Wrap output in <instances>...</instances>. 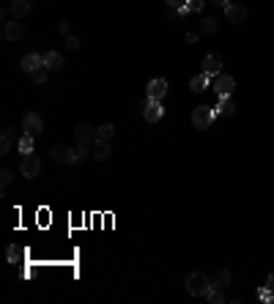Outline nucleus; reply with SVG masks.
I'll return each mask as SVG.
<instances>
[{
	"instance_id": "obj_27",
	"label": "nucleus",
	"mask_w": 274,
	"mask_h": 304,
	"mask_svg": "<svg viewBox=\"0 0 274 304\" xmlns=\"http://www.w3.org/2000/svg\"><path fill=\"white\" fill-rule=\"evenodd\" d=\"M206 299L211 301V304H222V301H225V296H222V288H214V285H211V291L206 293Z\"/></svg>"
},
{
	"instance_id": "obj_26",
	"label": "nucleus",
	"mask_w": 274,
	"mask_h": 304,
	"mask_svg": "<svg viewBox=\"0 0 274 304\" xmlns=\"http://www.w3.org/2000/svg\"><path fill=\"white\" fill-rule=\"evenodd\" d=\"M30 77H33V83H36V85H44L47 79H50V69H47V66H42L38 71H33Z\"/></svg>"
},
{
	"instance_id": "obj_18",
	"label": "nucleus",
	"mask_w": 274,
	"mask_h": 304,
	"mask_svg": "<svg viewBox=\"0 0 274 304\" xmlns=\"http://www.w3.org/2000/svg\"><path fill=\"white\" fill-rule=\"evenodd\" d=\"M217 113H220V115H233V113H236V102H233V96H220Z\"/></svg>"
},
{
	"instance_id": "obj_8",
	"label": "nucleus",
	"mask_w": 274,
	"mask_h": 304,
	"mask_svg": "<svg viewBox=\"0 0 274 304\" xmlns=\"http://www.w3.org/2000/svg\"><path fill=\"white\" fill-rule=\"evenodd\" d=\"M74 137H77V143L80 146H91V143H96V129L91 124H77V129H74Z\"/></svg>"
},
{
	"instance_id": "obj_28",
	"label": "nucleus",
	"mask_w": 274,
	"mask_h": 304,
	"mask_svg": "<svg viewBox=\"0 0 274 304\" xmlns=\"http://www.w3.org/2000/svg\"><path fill=\"white\" fill-rule=\"evenodd\" d=\"M6 258H9V263H19L22 260V250H19L17 244H11L9 250H6Z\"/></svg>"
},
{
	"instance_id": "obj_1",
	"label": "nucleus",
	"mask_w": 274,
	"mask_h": 304,
	"mask_svg": "<svg viewBox=\"0 0 274 304\" xmlns=\"http://www.w3.org/2000/svg\"><path fill=\"white\" fill-rule=\"evenodd\" d=\"M208 291H211V279H208L206 274L195 271V274L187 277V293L189 296H206Z\"/></svg>"
},
{
	"instance_id": "obj_29",
	"label": "nucleus",
	"mask_w": 274,
	"mask_h": 304,
	"mask_svg": "<svg viewBox=\"0 0 274 304\" xmlns=\"http://www.w3.org/2000/svg\"><path fill=\"white\" fill-rule=\"evenodd\" d=\"M66 50H69V52L80 50V38H77L74 33H69V36H66Z\"/></svg>"
},
{
	"instance_id": "obj_24",
	"label": "nucleus",
	"mask_w": 274,
	"mask_h": 304,
	"mask_svg": "<svg viewBox=\"0 0 274 304\" xmlns=\"http://www.w3.org/2000/svg\"><path fill=\"white\" fill-rule=\"evenodd\" d=\"M217 25H220V22H217L214 17H203V19H200V25H198V30H200V33H214Z\"/></svg>"
},
{
	"instance_id": "obj_16",
	"label": "nucleus",
	"mask_w": 274,
	"mask_h": 304,
	"mask_svg": "<svg viewBox=\"0 0 274 304\" xmlns=\"http://www.w3.org/2000/svg\"><path fill=\"white\" fill-rule=\"evenodd\" d=\"M14 146V129L11 126H6L3 132H0V154H9Z\"/></svg>"
},
{
	"instance_id": "obj_33",
	"label": "nucleus",
	"mask_w": 274,
	"mask_h": 304,
	"mask_svg": "<svg viewBox=\"0 0 274 304\" xmlns=\"http://www.w3.org/2000/svg\"><path fill=\"white\" fill-rule=\"evenodd\" d=\"M170 9H181V6H187V0H165Z\"/></svg>"
},
{
	"instance_id": "obj_12",
	"label": "nucleus",
	"mask_w": 274,
	"mask_h": 304,
	"mask_svg": "<svg viewBox=\"0 0 274 304\" xmlns=\"http://www.w3.org/2000/svg\"><path fill=\"white\" fill-rule=\"evenodd\" d=\"M211 74H208V71H200V74H195V77H192V83H189V88H192V91H195V93H203L206 91V88H211Z\"/></svg>"
},
{
	"instance_id": "obj_10",
	"label": "nucleus",
	"mask_w": 274,
	"mask_h": 304,
	"mask_svg": "<svg viewBox=\"0 0 274 304\" xmlns=\"http://www.w3.org/2000/svg\"><path fill=\"white\" fill-rule=\"evenodd\" d=\"M146 93H148V99H156V102H162L165 96H167V79H162V77L151 79V83H148V88H146Z\"/></svg>"
},
{
	"instance_id": "obj_35",
	"label": "nucleus",
	"mask_w": 274,
	"mask_h": 304,
	"mask_svg": "<svg viewBox=\"0 0 274 304\" xmlns=\"http://www.w3.org/2000/svg\"><path fill=\"white\" fill-rule=\"evenodd\" d=\"M211 3H214V6H222V9H225V6H228V0H211Z\"/></svg>"
},
{
	"instance_id": "obj_31",
	"label": "nucleus",
	"mask_w": 274,
	"mask_h": 304,
	"mask_svg": "<svg viewBox=\"0 0 274 304\" xmlns=\"http://www.w3.org/2000/svg\"><path fill=\"white\" fill-rule=\"evenodd\" d=\"M58 30H61L63 36H69V33H71V25H69L66 19H61V22H58Z\"/></svg>"
},
{
	"instance_id": "obj_25",
	"label": "nucleus",
	"mask_w": 274,
	"mask_h": 304,
	"mask_svg": "<svg viewBox=\"0 0 274 304\" xmlns=\"http://www.w3.org/2000/svg\"><path fill=\"white\" fill-rule=\"evenodd\" d=\"M11 181H14V173L9 170V167H3V170H0V187H3V195H6V189L11 187Z\"/></svg>"
},
{
	"instance_id": "obj_30",
	"label": "nucleus",
	"mask_w": 274,
	"mask_h": 304,
	"mask_svg": "<svg viewBox=\"0 0 274 304\" xmlns=\"http://www.w3.org/2000/svg\"><path fill=\"white\" fill-rule=\"evenodd\" d=\"M206 0H187V11H203Z\"/></svg>"
},
{
	"instance_id": "obj_9",
	"label": "nucleus",
	"mask_w": 274,
	"mask_h": 304,
	"mask_svg": "<svg viewBox=\"0 0 274 304\" xmlns=\"http://www.w3.org/2000/svg\"><path fill=\"white\" fill-rule=\"evenodd\" d=\"M42 66H44V55H38V52H28L19 63V69L25 71V74H33V71H38Z\"/></svg>"
},
{
	"instance_id": "obj_20",
	"label": "nucleus",
	"mask_w": 274,
	"mask_h": 304,
	"mask_svg": "<svg viewBox=\"0 0 274 304\" xmlns=\"http://www.w3.org/2000/svg\"><path fill=\"white\" fill-rule=\"evenodd\" d=\"M112 134H115V124H102L99 129H96V140L110 143V140H112Z\"/></svg>"
},
{
	"instance_id": "obj_6",
	"label": "nucleus",
	"mask_w": 274,
	"mask_h": 304,
	"mask_svg": "<svg viewBox=\"0 0 274 304\" xmlns=\"http://www.w3.org/2000/svg\"><path fill=\"white\" fill-rule=\"evenodd\" d=\"M42 129H44V121H42V115H38V113H28L25 118H22V132H25V134L38 137Z\"/></svg>"
},
{
	"instance_id": "obj_17",
	"label": "nucleus",
	"mask_w": 274,
	"mask_h": 304,
	"mask_svg": "<svg viewBox=\"0 0 274 304\" xmlns=\"http://www.w3.org/2000/svg\"><path fill=\"white\" fill-rule=\"evenodd\" d=\"M91 156V151H88V146H77L71 148V154H69V165H77V162H85V159Z\"/></svg>"
},
{
	"instance_id": "obj_22",
	"label": "nucleus",
	"mask_w": 274,
	"mask_h": 304,
	"mask_svg": "<svg viewBox=\"0 0 274 304\" xmlns=\"http://www.w3.org/2000/svg\"><path fill=\"white\" fill-rule=\"evenodd\" d=\"M211 285H214V288H228V285H230V271H228V269L217 271L214 279H211Z\"/></svg>"
},
{
	"instance_id": "obj_11",
	"label": "nucleus",
	"mask_w": 274,
	"mask_h": 304,
	"mask_svg": "<svg viewBox=\"0 0 274 304\" xmlns=\"http://www.w3.org/2000/svg\"><path fill=\"white\" fill-rule=\"evenodd\" d=\"M3 36L9 38V42H19V38L25 36V28L19 25V19H14V22H6V25H3Z\"/></svg>"
},
{
	"instance_id": "obj_21",
	"label": "nucleus",
	"mask_w": 274,
	"mask_h": 304,
	"mask_svg": "<svg viewBox=\"0 0 274 304\" xmlns=\"http://www.w3.org/2000/svg\"><path fill=\"white\" fill-rule=\"evenodd\" d=\"M69 154H71V148L66 146H52V159L58 165H69Z\"/></svg>"
},
{
	"instance_id": "obj_5",
	"label": "nucleus",
	"mask_w": 274,
	"mask_h": 304,
	"mask_svg": "<svg viewBox=\"0 0 274 304\" xmlns=\"http://www.w3.org/2000/svg\"><path fill=\"white\" fill-rule=\"evenodd\" d=\"M211 88L220 96H230L233 93V88H236V77H230V74H217L211 79Z\"/></svg>"
},
{
	"instance_id": "obj_34",
	"label": "nucleus",
	"mask_w": 274,
	"mask_h": 304,
	"mask_svg": "<svg viewBox=\"0 0 274 304\" xmlns=\"http://www.w3.org/2000/svg\"><path fill=\"white\" fill-rule=\"evenodd\" d=\"M266 288H269V291L274 293V274H269V279H266Z\"/></svg>"
},
{
	"instance_id": "obj_14",
	"label": "nucleus",
	"mask_w": 274,
	"mask_h": 304,
	"mask_svg": "<svg viewBox=\"0 0 274 304\" xmlns=\"http://www.w3.org/2000/svg\"><path fill=\"white\" fill-rule=\"evenodd\" d=\"M30 11H33V3H30V0H11V14H14V19L28 17Z\"/></svg>"
},
{
	"instance_id": "obj_7",
	"label": "nucleus",
	"mask_w": 274,
	"mask_h": 304,
	"mask_svg": "<svg viewBox=\"0 0 274 304\" xmlns=\"http://www.w3.org/2000/svg\"><path fill=\"white\" fill-rule=\"evenodd\" d=\"M225 17H228V22H233V25H244V22L249 19V11L244 9V6L228 3L225 6Z\"/></svg>"
},
{
	"instance_id": "obj_4",
	"label": "nucleus",
	"mask_w": 274,
	"mask_h": 304,
	"mask_svg": "<svg viewBox=\"0 0 274 304\" xmlns=\"http://www.w3.org/2000/svg\"><path fill=\"white\" fill-rule=\"evenodd\" d=\"M162 115H165L162 102H156V99H146V105H143V118H146L148 124H159V121H162Z\"/></svg>"
},
{
	"instance_id": "obj_23",
	"label": "nucleus",
	"mask_w": 274,
	"mask_h": 304,
	"mask_svg": "<svg viewBox=\"0 0 274 304\" xmlns=\"http://www.w3.org/2000/svg\"><path fill=\"white\" fill-rule=\"evenodd\" d=\"M33 134H22L19 137V143H17V148L22 151V154H33Z\"/></svg>"
},
{
	"instance_id": "obj_13",
	"label": "nucleus",
	"mask_w": 274,
	"mask_h": 304,
	"mask_svg": "<svg viewBox=\"0 0 274 304\" xmlns=\"http://www.w3.org/2000/svg\"><path fill=\"white\" fill-rule=\"evenodd\" d=\"M203 71H208L211 77L222 74V55H206L203 58Z\"/></svg>"
},
{
	"instance_id": "obj_19",
	"label": "nucleus",
	"mask_w": 274,
	"mask_h": 304,
	"mask_svg": "<svg viewBox=\"0 0 274 304\" xmlns=\"http://www.w3.org/2000/svg\"><path fill=\"white\" fill-rule=\"evenodd\" d=\"M93 156L99 159V162H107V159L112 156V148H110V143H102V140H96V148H93Z\"/></svg>"
},
{
	"instance_id": "obj_2",
	"label": "nucleus",
	"mask_w": 274,
	"mask_h": 304,
	"mask_svg": "<svg viewBox=\"0 0 274 304\" xmlns=\"http://www.w3.org/2000/svg\"><path fill=\"white\" fill-rule=\"evenodd\" d=\"M220 115L217 113V107H208V105H200L192 110V124L198 126V129H208V126L214 124V118Z\"/></svg>"
},
{
	"instance_id": "obj_32",
	"label": "nucleus",
	"mask_w": 274,
	"mask_h": 304,
	"mask_svg": "<svg viewBox=\"0 0 274 304\" xmlns=\"http://www.w3.org/2000/svg\"><path fill=\"white\" fill-rule=\"evenodd\" d=\"M200 36H203V33H200V30H189V33H187V42H189V44H195Z\"/></svg>"
},
{
	"instance_id": "obj_15",
	"label": "nucleus",
	"mask_w": 274,
	"mask_h": 304,
	"mask_svg": "<svg viewBox=\"0 0 274 304\" xmlns=\"http://www.w3.org/2000/svg\"><path fill=\"white\" fill-rule=\"evenodd\" d=\"M44 66L50 69V71H61V69H63V58H61V52H55V50L44 52Z\"/></svg>"
},
{
	"instance_id": "obj_3",
	"label": "nucleus",
	"mask_w": 274,
	"mask_h": 304,
	"mask_svg": "<svg viewBox=\"0 0 274 304\" xmlns=\"http://www.w3.org/2000/svg\"><path fill=\"white\" fill-rule=\"evenodd\" d=\"M19 173L25 175V178H36V175L42 173V159L36 154H25L22 162H19Z\"/></svg>"
}]
</instances>
